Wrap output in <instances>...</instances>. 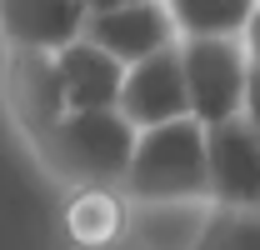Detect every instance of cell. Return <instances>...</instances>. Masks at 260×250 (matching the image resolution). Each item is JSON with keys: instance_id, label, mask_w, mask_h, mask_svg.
Wrapping results in <instances>:
<instances>
[{"instance_id": "6", "label": "cell", "mask_w": 260, "mask_h": 250, "mask_svg": "<svg viewBox=\"0 0 260 250\" xmlns=\"http://www.w3.org/2000/svg\"><path fill=\"white\" fill-rule=\"evenodd\" d=\"M120 115H125L135 130L190 120V80H185L180 45L165 50V55H150V60L130 65L125 95H120Z\"/></svg>"}, {"instance_id": "12", "label": "cell", "mask_w": 260, "mask_h": 250, "mask_svg": "<svg viewBox=\"0 0 260 250\" xmlns=\"http://www.w3.org/2000/svg\"><path fill=\"white\" fill-rule=\"evenodd\" d=\"M180 40H245L260 0H165Z\"/></svg>"}, {"instance_id": "5", "label": "cell", "mask_w": 260, "mask_h": 250, "mask_svg": "<svg viewBox=\"0 0 260 250\" xmlns=\"http://www.w3.org/2000/svg\"><path fill=\"white\" fill-rule=\"evenodd\" d=\"M210 200L260 215V125L245 115L210 125Z\"/></svg>"}, {"instance_id": "16", "label": "cell", "mask_w": 260, "mask_h": 250, "mask_svg": "<svg viewBox=\"0 0 260 250\" xmlns=\"http://www.w3.org/2000/svg\"><path fill=\"white\" fill-rule=\"evenodd\" d=\"M110 250H135V245H130V240H120V245H110Z\"/></svg>"}, {"instance_id": "7", "label": "cell", "mask_w": 260, "mask_h": 250, "mask_svg": "<svg viewBox=\"0 0 260 250\" xmlns=\"http://www.w3.org/2000/svg\"><path fill=\"white\" fill-rule=\"evenodd\" d=\"M90 5L85 0H0V40L5 50H45L60 55L65 45L85 40Z\"/></svg>"}, {"instance_id": "2", "label": "cell", "mask_w": 260, "mask_h": 250, "mask_svg": "<svg viewBox=\"0 0 260 250\" xmlns=\"http://www.w3.org/2000/svg\"><path fill=\"white\" fill-rule=\"evenodd\" d=\"M120 190L135 205L210 200V130L195 115L175 120V125L140 130V145H135V160H130Z\"/></svg>"}, {"instance_id": "3", "label": "cell", "mask_w": 260, "mask_h": 250, "mask_svg": "<svg viewBox=\"0 0 260 250\" xmlns=\"http://www.w3.org/2000/svg\"><path fill=\"white\" fill-rule=\"evenodd\" d=\"M180 60L190 80V115L205 130L245 115V95H250L245 40H180Z\"/></svg>"}, {"instance_id": "4", "label": "cell", "mask_w": 260, "mask_h": 250, "mask_svg": "<svg viewBox=\"0 0 260 250\" xmlns=\"http://www.w3.org/2000/svg\"><path fill=\"white\" fill-rule=\"evenodd\" d=\"M0 90H5V110H10V120H15V130H20L25 145L45 140V135L70 115L60 60L45 55V50H5Z\"/></svg>"}, {"instance_id": "8", "label": "cell", "mask_w": 260, "mask_h": 250, "mask_svg": "<svg viewBox=\"0 0 260 250\" xmlns=\"http://www.w3.org/2000/svg\"><path fill=\"white\" fill-rule=\"evenodd\" d=\"M85 40H95L100 50H110L115 60L140 65L150 55H165L180 45V30H175V15L165 0H140V5H125V10H105V15H90V30Z\"/></svg>"}, {"instance_id": "11", "label": "cell", "mask_w": 260, "mask_h": 250, "mask_svg": "<svg viewBox=\"0 0 260 250\" xmlns=\"http://www.w3.org/2000/svg\"><path fill=\"white\" fill-rule=\"evenodd\" d=\"M215 215L210 200H170V205H135L130 200V245L135 250H195Z\"/></svg>"}, {"instance_id": "14", "label": "cell", "mask_w": 260, "mask_h": 250, "mask_svg": "<svg viewBox=\"0 0 260 250\" xmlns=\"http://www.w3.org/2000/svg\"><path fill=\"white\" fill-rule=\"evenodd\" d=\"M245 50H250V75H260V15L250 20V30H245Z\"/></svg>"}, {"instance_id": "10", "label": "cell", "mask_w": 260, "mask_h": 250, "mask_svg": "<svg viewBox=\"0 0 260 250\" xmlns=\"http://www.w3.org/2000/svg\"><path fill=\"white\" fill-rule=\"evenodd\" d=\"M65 235L80 250H110L130 235V195L120 185H85L65 200Z\"/></svg>"}, {"instance_id": "15", "label": "cell", "mask_w": 260, "mask_h": 250, "mask_svg": "<svg viewBox=\"0 0 260 250\" xmlns=\"http://www.w3.org/2000/svg\"><path fill=\"white\" fill-rule=\"evenodd\" d=\"M90 15H105V10H125V5H140V0H85Z\"/></svg>"}, {"instance_id": "9", "label": "cell", "mask_w": 260, "mask_h": 250, "mask_svg": "<svg viewBox=\"0 0 260 250\" xmlns=\"http://www.w3.org/2000/svg\"><path fill=\"white\" fill-rule=\"evenodd\" d=\"M55 60H60V80H65L70 110H120L125 75H130L125 60H115L110 50H100L95 40L65 45Z\"/></svg>"}, {"instance_id": "13", "label": "cell", "mask_w": 260, "mask_h": 250, "mask_svg": "<svg viewBox=\"0 0 260 250\" xmlns=\"http://www.w3.org/2000/svg\"><path fill=\"white\" fill-rule=\"evenodd\" d=\"M195 250H260V215L255 210H220L205 225Z\"/></svg>"}, {"instance_id": "1", "label": "cell", "mask_w": 260, "mask_h": 250, "mask_svg": "<svg viewBox=\"0 0 260 250\" xmlns=\"http://www.w3.org/2000/svg\"><path fill=\"white\" fill-rule=\"evenodd\" d=\"M135 145H140V130L120 110H70L45 140L30 145V155L55 185L85 190V185H125Z\"/></svg>"}]
</instances>
